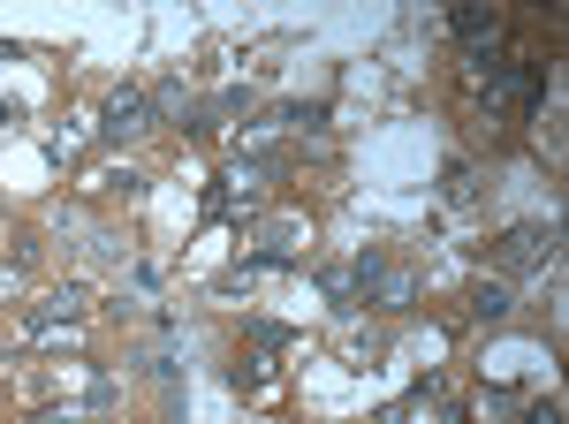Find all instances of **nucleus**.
<instances>
[{
    "label": "nucleus",
    "mask_w": 569,
    "mask_h": 424,
    "mask_svg": "<svg viewBox=\"0 0 569 424\" xmlns=\"http://www.w3.org/2000/svg\"><path fill=\"white\" fill-rule=\"evenodd\" d=\"M84 319H91V296L77 289V281H69V289H53V296L31 311V334L53 341V334H69V326H84Z\"/></svg>",
    "instance_id": "f257e3e1"
},
{
    "label": "nucleus",
    "mask_w": 569,
    "mask_h": 424,
    "mask_svg": "<svg viewBox=\"0 0 569 424\" xmlns=\"http://www.w3.org/2000/svg\"><path fill=\"white\" fill-rule=\"evenodd\" d=\"M99 129H107L114 144L137 137V129H152V99H144V91H114V99H107V114H99Z\"/></svg>",
    "instance_id": "f03ea898"
},
{
    "label": "nucleus",
    "mask_w": 569,
    "mask_h": 424,
    "mask_svg": "<svg viewBox=\"0 0 569 424\" xmlns=\"http://www.w3.org/2000/svg\"><path fill=\"white\" fill-rule=\"evenodd\" d=\"M547 258H555V228H509L501 235V265H517V273L547 265Z\"/></svg>",
    "instance_id": "7ed1b4c3"
},
{
    "label": "nucleus",
    "mask_w": 569,
    "mask_h": 424,
    "mask_svg": "<svg viewBox=\"0 0 569 424\" xmlns=\"http://www.w3.org/2000/svg\"><path fill=\"white\" fill-rule=\"evenodd\" d=\"M99 410H107V402H91V394H84V402H46L31 424H91Z\"/></svg>",
    "instance_id": "20e7f679"
},
{
    "label": "nucleus",
    "mask_w": 569,
    "mask_h": 424,
    "mask_svg": "<svg viewBox=\"0 0 569 424\" xmlns=\"http://www.w3.org/2000/svg\"><path fill=\"white\" fill-rule=\"evenodd\" d=\"M471 319H509V289L479 281V289H471Z\"/></svg>",
    "instance_id": "39448f33"
},
{
    "label": "nucleus",
    "mask_w": 569,
    "mask_h": 424,
    "mask_svg": "<svg viewBox=\"0 0 569 424\" xmlns=\"http://www.w3.org/2000/svg\"><path fill=\"white\" fill-rule=\"evenodd\" d=\"M152 114H160V122H176V114H182V84H160V91H152Z\"/></svg>",
    "instance_id": "423d86ee"
},
{
    "label": "nucleus",
    "mask_w": 569,
    "mask_h": 424,
    "mask_svg": "<svg viewBox=\"0 0 569 424\" xmlns=\"http://www.w3.org/2000/svg\"><path fill=\"white\" fill-rule=\"evenodd\" d=\"M0 296H16V273H0Z\"/></svg>",
    "instance_id": "0eeeda50"
}]
</instances>
